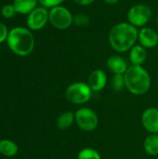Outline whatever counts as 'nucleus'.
<instances>
[{
    "label": "nucleus",
    "mask_w": 158,
    "mask_h": 159,
    "mask_svg": "<svg viewBox=\"0 0 158 159\" xmlns=\"http://www.w3.org/2000/svg\"><path fill=\"white\" fill-rule=\"evenodd\" d=\"M138 34L137 27L129 22H120L111 28L108 34L109 44L116 52L124 53L135 46Z\"/></svg>",
    "instance_id": "nucleus-1"
},
{
    "label": "nucleus",
    "mask_w": 158,
    "mask_h": 159,
    "mask_svg": "<svg viewBox=\"0 0 158 159\" xmlns=\"http://www.w3.org/2000/svg\"><path fill=\"white\" fill-rule=\"evenodd\" d=\"M126 89L133 95L141 96L148 92L151 87V77L149 73L139 65L129 66L124 74Z\"/></svg>",
    "instance_id": "nucleus-2"
},
{
    "label": "nucleus",
    "mask_w": 158,
    "mask_h": 159,
    "mask_svg": "<svg viewBox=\"0 0 158 159\" xmlns=\"http://www.w3.org/2000/svg\"><path fill=\"white\" fill-rule=\"evenodd\" d=\"M7 45L19 56L29 55L34 48V38L32 33L23 27H16L8 33Z\"/></svg>",
    "instance_id": "nucleus-3"
},
{
    "label": "nucleus",
    "mask_w": 158,
    "mask_h": 159,
    "mask_svg": "<svg viewBox=\"0 0 158 159\" xmlns=\"http://www.w3.org/2000/svg\"><path fill=\"white\" fill-rule=\"evenodd\" d=\"M92 96V90L88 85L84 82H74L68 86L65 90L66 100L76 105L84 104L88 102Z\"/></svg>",
    "instance_id": "nucleus-4"
},
{
    "label": "nucleus",
    "mask_w": 158,
    "mask_h": 159,
    "mask_svg": "<svg viewBox=\"0 0 158 159\" xmlns=\"http://www.w3.org/2000/svg\"><path fill=\"white\" fill-rule=\"evenodd\" d=\"M48 21L56 29L65 30L74 23V16L68 8L60 5L50 8Z\"/></svg>",
    "instance_id": "nucleus-5"
},
{
    "label": "nucleus",
    "mask_w": 158,
    "mask_h": 159,
    "mask_svg": "<svg viewBox=\"0 0 158 159\" xmlns=\"http://www.w3.org/2000/svg\"><path fill=\"white\" fill-rule=\"evenodd\" d=\"M128 20L135 27H144L152 18V10L145 4H136L128 11Z\"/></svg>",
    "instance_id": "nucleus-6"
},
{
    "label": "nucleus",
    "mask_w": 158,
    "mask_h": 159,
    "mask_svg": "<svg viewBox=\"0 0 158 159\" xmlns=\"http://www.w3.org/2000/svg\"><path fill=\"white\" fill-rule=\"evenodd\" d=\"M74 116L77 126L84 131H93L99 125V117L97 114L90 108L82 107L78 109L74 113Z\"/></svg>",
    "instance_id": "nucleus-7"
},
{
    "label": "nucleus",
    "mask_w": 158,
    "mask_h": 159,
    "mask_svg": "<svg viewBox=\"0 0 158 159\" xmlns=\"http://www.w3.org/2000/svg\"><path fill=\"white\" fill-rule=\"evenodd\" d=\"M49 19V11L44 7H35L32 12L28 14L27 25L30 29L37 31L42 29Z\"/></svg>",
    "instance_id": "nucleus-8"
},
{
    "label": "nucleus",
    "mask_w": 158,
    "mask_h": 159,
    "mask_svg": "<svg viewBox=\"0 0 158 159\" xmlns=\"http://www.w3.org/2000/svg\"><path fill=\"white\" fill-rule=\"evenodd\" d=\"M142 124L152 134H158V108L150 107L142 116Z\"/></svg>",
    "instance_id": "nucleus-9"
},
{
    "label": "nucleus",
    "mask_w": 158,
    "mask_h": 159,
    "mask_svg": "<svg viewBox=\"0 0 158 159\" xmlns=\"http://www.w3.org/2000/svg\"><path fill=\"white\" fill-rule=\"evenodd\" d=\"M138 41L145 48H153L158 45L157 32L151 27H142L139 31Z\"/></svg>",
    "instance_id": "nucleus-10"
},
{
    "label": "nucleus",
    "mask_w": 158,
    "mask_h": 159,
    "mask_svg": "<svg viewBox=\"0 0 158 159\" xmlns=\"http://www.w3.org/2000/svg\"><path fill=\"white\" fill-rule=\"evenodd\" d=\"M107 84V75L102 69H96L89 75L88 78V85L92 91L98 92L102 90Z\"/></svg>",
    "instance_id": "nucleus-11"
},
{
    "label": "nucleus",
    "mask_w": 158,
    "mask_h": 159,
    "mask_svg": "<svg viewBox=\"0 0 158 159\" xmlns=\"http://www.w3.org/2000/svg\"><path fill=\"white\" fill-rule=\"evenodd\" d=\"M106 65L114 75H124L129 68L125 59L118 55L110 56L107 59Z\"/></svg>",
    "instance_id": "nucleus-12"
},
{
    "label": "nucleus",
    "mask_w": 158,
    "mask_h": 159,
    "mask_svg": "<svg viewBox=\"0 0 158 159\" xmlns=\"http://www.w3.org/2000/svg\"><path fill=\"white\" fill-rule=\"evenodd\" d=\"M147 59V51L146 48L142 45H135L129 50V61L132 65L142 66Z\"/></svg>",
    "instance_id": "nucleus-13"
},
{
    "label": "nucleus",
    "mask_w": 158,
    "mask_h": 159,
    "mask_svg": "<svg viewBox=\"0 0 158 159\" xmlns=\"http://www.w3.org/2000/svg\"><path fill=\"white\" fill-rule=\"evenodd\" d=\"M38 0H14V7L20 14H29L32 12L37 5Z\"/></svg>",
    "instance_id": "nucleus-14"
},
{
    "label": "nucleus",
    "mask_w": 158,
    "mask_h": 159,
    "mask_svg": "<svg viewBox=\"0 0 158 159\" xmlns=\"http://www.w3.org/2000/svg\"><path fill=\"white\" fill-rule=\"evenodd\" d=\"M19 152V147L16 143H14L11 140H1L0 141V154L7 157H12L16 156Z\"/></svg>",
    "instance_id": "nucleus-15"
},
{
    "label": "nucleus",
    "mask_w": 158,
    "mask_h": 159,
    "mask_svg": "<svg viewBox=\"0 0 158 159\" xmlns=\"http://www.w3.org/2000/svg\"><path fill=\"white\" fill-rule=\"evenodd\" d=\"M75 121L74 114L71 111H66L61 114L57 118V127L61 130L69 129Z\"/></svg>",
    "instance_id": "nucleus-16"
},
{
    "label": "nucleus",
    "mask_w": 158,
    "mask_h": 159,
    "mask_svg": "<svg viewBox=\"0 0 158 159\" xmlns=\"http://www.w3.org/2000/svg\"><path fill=\"white\" fill-rule=\"evenodd\" d=\"M143 148L149 156L158 155V134H151L147 136L143 142Z\"/></svg>",
    "instance_id": "nucleus-17"
},
{
    "label": "nucleus",
    "mask_w": 158,
    "mask_h": 159,
    "mask_svg": "<svg viewBox=\"0 0 158 159\" xmlns=\"http://www.w3.org/2000/svg\"><path fill=\"white\" fill-rule=\"evenodd\" d=\"M77 159H102L100 153L93 148H84L77 155Z\"/></svg>",
    "instance_id": "nucleus-18"
},
{
    "label": "nucleus",
    "mask_w": 158,
    "mask_h": 159,
    "mask_svg": "<svg viewBox=\"0 0 158 159\" xmlns=\"http://www.w3.org/2000/svg\"><path fill=\"white\" fill-rule=\"evenodd\" d=\"M111 86L115 91L116 92L122 91L126 88L124 75H114L112 81H111Z\"/></svg>",
    "instance_id": "nucleus-19"
},
{
    "label": "nucleus",
    "mask_w": 158,
    "mask_h": 159,
    "mask_svg": "<svg viewBox=\"0 0 158 159\" xmlns=\"http://www.w3.org/2000/svg\"><path fill=\"white\" fill-rule=\"evenodd\" d=\"M89 23V18L83 13H78L74 16V24L78 27H85Z\"/></svg>",
    "instance_id": "nucleus-20"
},
{
    "label": "nucleus",
    "mask_w": 158,
    "mask_h": 159,
    "mask_svg": "<svg viewBox=\"0 0 158 159\" xmlns=\"http://www.w3.org/2000/svg\"><path fill=\"white\" fill-rule=\"evenodd\" d=\"M2 15L5 17V18H11L15 15V13H17L16 9H15V7L14 5H5L3 7H2Z\"/></svg>",
    "instance_id": "nucleus-21"
},
{
    "label": "nucleus",
    "mask_w": 158,
    "mask_h": 159,
    "mask_svg": "<svg viewBox=\"0 0 158 159\" xmlns=\"http://www.w3.org/2000/svg\"><path fill=\"white\" fill-rule=\"evenodd\" d=\"M38 2L46 8H52L54 7L60 6L63 0H38Z\"/></svg>",
    "instance_id": "nucleus-22"
},
{
    "label": "nucleus",
    "mask_w": 158,
    "mask_h": 159,
    "mask_svg": "<svg viewBox=\"0 0 158 159\" xmlns=\"http://www.w3.org/2000/svg\"><path fill=\"white\" fill-rule=\"evenodd\" d=\"M7 36H8V33H7L6 25L3 24L2 22H0V43L4 42L6 39H7Z\"/></svg>",
    "instance_id": "nucleus-23"
},
{
    "label": "nucleus",
    "mask_w": 158,
    "mask_h": 159,
    "mask_svg": "<svg viewBox=\"0 0 158 159\" xmlns=\"http://www.w3.org/2000/svg\"><path fill=\"white\" fill-rule=\"evenodd\" d=\"M95 0H74V2L79 6H88L92 4Z\"/></svg>",
    "instance_id": "nucleus-24"
},
{
    "label": "nucleus",
    "mask_w": 158,
    "mask_h": 159,
    "mask_svg": "<svg viewBox=\"0 0 158 159\" xmlns=\"http://www.w3.org/2000/svg\"><path fill=\"white\" fill-rule=\"evenodd\" d=\"M103 2H105L106 4H109V5H115L117 4L120 0H102Z\"/></svg>",
    "instance_id": "nucleus-25"
},
{
    "label": "nucleus",
    "mask_w": 158,
    "mask_h": 159,
    "mask_svg": "<svg viewBox=\"0 0 158 159\" xmlns=\"http://www.w3.org/2000/svg\"><path fill=\"white\" fill-rule=\"evenodd\" d=\"M157 24H158V17H157Z\"/></svg>",
    "instance_id": "nucleus-26"
}]
</instances>
